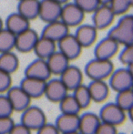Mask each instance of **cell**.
I'll return each instance as SVG.
<instances>
[{"label":"cell","mask_w":133,"mask_h":134,"mask_svg":"<svg viewBox=\"0 0 133 134\" xmlns=\"http://www.w3.org/2000/svg\"><path fill=\"white\" fill-rule=\"evenodd\" d=\"M74 35L82 48H89L96 41L98 29L92 24H80L78 26Z\"/></svg>","instance_id":"cell-16"},{"label":"cell","mask_w":133,"mask_h":134,"mask_svg":"<svg viewBox=\"0 0 133 134\" xmlns=\"http://www.w3.org/2000/svg\"><path fill=\"white\" fill-rule=\"evenodd\" d=\"M78 122H79V116H78V114L61 113L56 119L55 125L61 134L78 131Z\"/></svg>","instance_id":"cell-19"},{"label":"cell","mask_w":133,"mask_h":134,"mask_svg":"<svg viewBox=\"0 0 133 134\" xmlns=\"http://www.w3.org/2000/svg\"><path fill=\"white\" fill-rule=\"evenodd\" d=\"M85 74L91 80H104L114 70V65L110 59L94 58L85 66Z\"/></svg>","instance_id":"cell-2"},{"label":"cell","mask_w":133,"mask_h":134,"mask_svg":"<svg viewBox=\"0 0 133 134\" xmlns=\"http://www.w3.org/2000/svg\"><path fill=\"white\" fill-rule=\"evenodd\" d=\"M39 0H18V12L31 21L38 18Z\"/></svg>","instance_id":"cell-25"},{"label":"cell","mask_w":133,"mask_h":134,"mask_svg":"<svg viewBox=\"0 0 133 134\" xmlns=\"http://www.w3.org/2000/svg\"><path fill=\"white\" fill-rule=\"evenodd\" d=\"M3 27H4V21H3V19L0 18V30H1Z\"/></svg>","instance_id":"cell-44"},{"label":"cell","mask_w":133,"mask_h":134,"mask_svg":"<svg viewBox=\"0 0 133 134\" xmlns=\"http://www.w3.org/2000/svg\"><path fill=\"white\" fill-rule=\"evenodd\" d=\"M131 88H132V90H133V85H132V87H131Z\"/></svg>","instance_id":"cell-48"},{"label":"cell","mask_w":133,"mask_h":134,"mask_svg":"<svg viewBox=\"0 0 133 134\" xmlns=\"http://www.w3.org/2000/svg\"><path fill=\"white\" fill-rule=\"evenodd\" d=\"M73 96L78 101L79 106L81 109H85V108L89 107V105L91 102V97L90 93L88 86L83 84H80L78 87H77L75 90H73Z\"/></svg>","instance_id":"cell-29"},{"label":"cell","mask_w":133,"mask_h":134,"mask_svg":"<svg viewBox=\"0 0 133 134\" xmlns=\"http://www.w3.org/2000/svg\"><path fill=\"white\" fill-rule=\"evenodd\" d=\"M128 115H129V118H130V120L133 122V106L128 110Z\"/></svg>","instance_id":"cell-40"},{"label":"cell","mask_w":133,"mask_h":134,"mask_svg":"<svg viewBox=\"0 0 133 134\" xmlns=\"http://www.w3.org/2000/svg\"><path fill=\"white\" fill-rule=\"evenodd\" d=\"M60 80L64 83L67 90H73L82 84L83 74L79 68L69 64L67 68L59 75Z\"/></svg>","instance_id":"cell-17"},{"label":"cell","mask_w":133,"mask_h":134,"mask_svg":"<svg viewBox=\"0 0 133 134\" xmlns=\"http://www.w3.org/2000/svg\"><path fill=\"white\" fill-rule=\"evenodd\" d=\"M51 75L47 60L39 58L30 62L25 69V77L48 80L50 79Z\"/></svg>","instance_id":"cell-14"},{"label":"cell","mask_w":133,"mask_h":134,"mask_svg":"<svg viewBox=\"0 0 133 134\" xmlns=\"http://www.w3.org/2000/svg\"></svg>","instance_id":"cell-50"},{"label":"cell","mask_w":133,"mask_h":134,"mask_svg":"<svg viewBox=\"0 0 133 134\" xmlns=\"http://www.w3.org/2000/svg\"><path fill=\"white\" fill-rule=\"evenodd\" d=\"M127 69H128V70L130 71V73L133 77V61L131 62V63L129 64V65H127Z\"/></svg>","instance_id":"cell-41"},{"label":"cell","mask_w":133,"mask_h":134,"mask_svg":"<svg viewBox=\"0 0 133 134\" xmlns=\"http://www.w3.org/2000/svg\"><path fill=\"white\" fill-rule=\"evenodd\" d=\"M95 134H118V131L116 129V126L105 122H100Z\"/></svg>","instance_id":"cell-37"},{"label":"cell","mask_w":133,"mask_h":134,"mask_svg":"<svg viewBox=\"0 0 133 134\" xmlns=\"http://www.w3.org/2000/svg\"><path fill=\"white\" fill-rule=\"evenodd\" d=\"M12 85L11 74L0 69V93L7 92Z\"/></svg>","instance_id":"cell-35"},{"label":"cell","mask_w":133,"mask_h":134,"mask_svg":"<svg viewBox=\"0 0 133 134\" xmlns=\"http://www.w3.org/2000/svg\"><path fill=\"white\" fill-rule=\"evenodd\" d=\"M67 91L60 79H52L47 80L44 95L51 102H59L67 94Z\"/></svg>","instance_id":"cell-13"},{"label":"cell","mask_w":133,"mask_h":134,"mask_svg":"<svg viewBox=\"0 0 133 134\" xmlns=\"http://www.w3.org/2000/svg\"><path fill=\"white\" fill-rule=\"evenodd\" d=\"M61 134H81L78 131H72V132H67V133H61Z\"/></svg>","instance_id":"cell-45"},{"label":"cell","mask_w":133,"mask_h":134,"mask_svg":"<svg viewBox=\"0 0 133 134\" xmlns=\"http://www.w3.org/2000/svg\"><path fill=\"white\" fill-rule=\"evenodd\" d=\"M59 50L65 55L69 60H74L80 56L82 47L76 38L74 34H67L60 40L57 42Z\"/></svg>","instance_id":"cell-6"},{"label":"cell","mask_w":133,"mask_h":134,"mask_svg":"<svg viewBox=\"0 0 133 134\" xmlns=\"http://www.w3.org/2000/svg\"><path fill=\"white\" fill-rule=\"evenodd\" d=\"M59 109L61 113L67 114H78L81 108L73 95L67 94L60 101H59Z\"/></svg>","instance_id":"cell-28"},{"label":"cell","mask_w":133,"mask_h":134,"mask_svg":"<svg viewBox=\"0 0 133 134\" xmlns=\"http://www.w3.org/2000/svg\"><path fill=\"white\" fill-rule=\"evenodd\" d=\"M75 4L86 13H92L100 5L99 0H74Z\"/></svg>","instance_id":"cell-33"},{"label":"cell","mask_w":133,"mask_h":134,"mask_svg":"<svg viewBox=\"0 0 133 134\" xmlns=\"http://www.w3.org/2000/svg\"><path fill=\"white\" fill-rule=\"evenodd\" d=\"M116 104H118L123 110L128 111L133 106V90L132 88L119 91L117 94L115 100Z\"/></svg>","instance_id":"cell-30"},{"label":"cell","mask_w":133,"mask_h":134,"mask_svg":"<svg viewBox=\"0 0 133 134\" xmlns=\"http://www.w3.org/2000/svg\"><path fill=\"white\" fill-rule=\"evenodd\" d=\"M19 67V59L13 51L0 53V69L12 74Z\"/></svg>","instance_id":"cell-26"},{"label":"cell","mask_w":133,"mask_h":134,"mask_svg":"<svg viewBox=\"0 0 133 134\" xmlns=\"http://www.w3.org/2000/svg\"><path fill=\"white\" fill-rule=\"evenodd\" d=\"M46 82L47 80L30 78V77H24L19 86L25 90V92L31 99H37L44 95Z\"/></svg>","instance_id":"cell-18"},{"label":"cell","mask_w":133,"mask_h":134,"mask_svg":"<svg viewBox=\"0 0 133 134\" xmlns=\"http://www.w3.org/2000/svg\"><path fill=\"white\" fill-rule=\"evenodd\" d=\"M7 97L8 98L14 111L18 112H22L27 109L30 105L32 99L20 86H11L7 91Z\"/></svg>","instance_id":"cell-8"},{"label":"cell","mask_w":133,"mask_h":134,"mask_svg":"<svg viewBox=\"0 0 133 134\" xmlns=\"http://www.w3.org/2000/svg\"><path fill=\"white\" fill-rule=\"evenodd\" d=\"M37 134H60L57 128L56 127L55 124L52 123H46L43 126H41L38 130H37Z\"/></svg>","instance_id":"cell-38"},{"label":"cell","mask_w":133,"mask_h":134,"mask_svg":"<svg viewBox=\"0 0 133 134\" xmlns=\"http://www.w3.org/2000/svg\"><path fill=\"white\" fill-rule=\"evenodd\" d=\"M99 1H100V5H108V3H109L111 0H99Z\"/></svg>","instance_id":"cell-42"},{"label":"cell","mask_w":133,"mask_h":134,"mask_svg":"<svg viewBox=\"0 0 133 134\" xmlns=\"http://www.w3.org/2000/svg\"><path fill=\"white\" fill-rule=\"evenodd\" d=\"M107 36L123 46L133 43V15H122L117 24L108 30Z\"/></svg>","instance_id":"cell-1"},{"label":"cell","mask_w":133,"mask_h":134,"mask_svg":"<svg viewBox=\"0 0 133 134\" xmlns=\"http://www.w3.org/2000/svg\"><path fill=\"white\" fill-rule=\"evenodd\" d=\"M20 122L30 131H37L47 122V117L41 108L29 105L22 111Z\"/></svg>","instance_id":"cell-3"},{"label":"cell","mask_w":133,"mask_h":134,"mask_svg":"<svg viewBox=\"0 0 133 134\" xmlns=\"http://www.w3.org/2000/svg\"><path fill=\"white\" fill-rule=\"evenodd\" d=\"M8 134H31V131L24 124L19 122V123H15L13 125Z\"/></svg>","instance_id":"cell-39"},{"label":"cell","mask_w":133,"mask_h":134,"mask_svg":"<svg viewBox=\"0 0 133 134\" xmlns=\"http://www.w3.org/2000/svg\"><path fill=\"white\" fill-rule=\"evenodd\" d=\"M122 48L119 55V60L123 65L127 66L133 61V43L129 45L123 46Z\"/></svg>","instance_id":"cell-32"},{"label":"cell","mask_w":133,"mask_h":134,"mask_svg":"<svg viewBox=\"0 0 133 134\" xmlns=\"http://www.w3.org/2000/svg\"><path fill=\"white\" fill-rule=\"evenodd\" d=\"M14 124L15 122L11 116L0 117V134H8Z\"/></svg>","instance_id":"cell-36"},{"label":"cell","mask_w":133,"mask_h":134,"mask_svg":"<svg viewBox=\"0 0 133 134\" xmlns=\"http://www.w3.org/2000/svg\"><path fill=\"white\" fill-rule=\"evenodd\" d=\"M46 60L51 74L57 75V76H59L67 69V66L69 65V61H70L59 50H56Z\"/></svg>","instance_id":"cell-22"},{"label":"cell","mask_w":133,"mask_h":134,"mask_svg":"<svg viewBox=\"0 0 133 134\" xmlns=\"http://www.w3.org/2000/svg\"><path fill=\"white\" fill-rule=\"evenodd\" d=\"M108 5L112 9L115 16H121L128 12L130 8V5L129 0H111L108 3Z\"/></svg>","instance_id":"cell-31"},{"label":"cell","mask_w":133,"mask_h":134,"mask_svg":"<svg viewBox=\"0 0 133 134\" xmlns=\"http://www.w3.org/2000/svg\"><path fill=\"white\" fill-rule=\"evenodd\" d=\"M101 120L94 112H86L79 116L78 131L81 134H95Z\"/></svg>","instance_id":"cell-20"},{"label":"cell","mask_w":133,"mask_h":134,"mask_svg":"<svg viewBox=\"0 0 133 134\" xmlns=\"http://www.w3.org/2000/svg\"><path fill=\"white\" fill-rule=\"evenodd\" d=\"M39 35L35 29L28 27L23 32L16 35L15 48L21 53H28L33 51V48L37 43Z\"/></svg>","instance_id":"cell-11"},{"label":"cell","mask_w":133,"mask_h":134,"mask_svg":"<svg viewBox=\"0 0 133 134\" xmlns=\"http://www.w3.org/2000/svg\"><path fill=\"white\" fill-rule=\"evenodd\" d=\"M115 14L108 5H100L92 12V25L98 30L108 27L114 21Z\"/></svg>","instance_id":"cell-10"},{"label":"cell","mask_w":133,"mask_h":134,"mask_svg":"<svg viewBox=\"0 0 133 134\" xmlns=\"http://www.w3.org/2000/svg\"><path fill=\"white\" fill-rule=\"evenodd\" d=\"M118 134H125V133H118Z\"/></svg>","instance_id":"cell-47"},{"label":"cell","mask_w":133,"mask_h":134,"mask_svg":"<svg viewBox=\"0 0 133 134\" xmlns=\"http://www.w3.org/2000/svg\"><path fill=\"white\" fill-rule=\"evenodd\" d=\"M68 33L69 27L62 20L57 19L55 21L46 23V26L43 27L40 36L48 37L55 42H57Z\"/></svg>","instance_id":"cell-15"},{"label":"cell","mask_w":133,"mask_h":134,"mask_svg":"<svg viewBox=\"0 0 133 134\" xmlns=\"http://www.w3.org/2000/svg\"><path fill=\"white\" fill-rule=\"evenodd\" d=\"M56 50H57V42L48 37H42V36H39L33 48V51L35 52L36 56L43 59H47Z\"/></svg>","instance_id":"cell-23"},{"label":"cell","mask_w":133,"mask_h":134,"mask_svg":"<svg viewBox=\"0 0 133 134\" xmlns=\"http://www.w3.org/2000/svg\"><path fill=\"white\" fill-rule=\"evenodd\" d=\"M99 117L101 122L117 126L124 121L126 114L125 110H123L119 105L116 104V102H109L101 108Z\"/></svg>","instance_id":"cell-5"},{"label":"cell","mask_w":133,"mask_h":134,"mask_svg":"<svg viewBox=\"0 0 133 134\" xmlns=\"http://www.w3.org/2000/svg\"><path fill=\"white\" fill-rule=\"evenodd\" d=\"M62 5L54 0H39L38 18L45 23L60 18Z\"/></svg>","instance_id":"cell-9"},{"label":"cell","mask_w":133,"mask_h":134,"mask_svg":"<svg viewBox=\"0 0 133 134\" xmlns=\"http://www.w3.org/2000/svg\"><path fill=\"white\" fill-rule=\"evenodd\" d=\"M129 2H130V7H133V0H129Z\"/></svg>","instance_id":"cell-46"},{"label":"cell","mask_w":133,"mask_h":134,"mask_svg":"<svg viewBox=\"0 0 133 134\" xmlns=\"http://www.w3.org/2000/svg\"><path fill=\"white\" fill-rule=\"evenodd\" d=\"M132 134H133V132H132Z\"/></svg>","instance_id":"cell-49"},{"label":"cell","mask_w":133,"mask_h":134,"mask_svg":"<svg viewBox=\"0 0 133 134\" xmlns=\"http://www.w3.org/2000/svg\"><path fill=\"white\" fill-rule=\"evenodd\" d=\"M29 22L30 21L27 18H26L25 16H23L16 11L15 13H11L7 18L4 24L5 26V28L10 30L15 35H18V34L23 32L24 30L30 27Z\"/></svg>","instance_id":"cell-21"},{"label":"cell","mask_w":133,"mask_h":134,"mask_svg":"<svg viewBox=\"0 0 133 134\" xmlns=\"http://www.w3.org/2000/svg\"><path fill=\"white\" fill-rule=\"evenodd\" d=\"M91 100L97 103L104 101L109 94V86L104 80H91L88 86Z\"/></svg>","instance_id":"cell-24"},{"label":"cell","mask_w":133,"mask_h":134,"mask_svg":"<svg viewBox=\"0 0 133 134\" xmlns=\"http://www.w3.org/2000/svg\"><path fill=\"white\" fill-rule=\"evenodd\" d=\"M54 1H56V2H57V3L61 4V5H63V4L67 3V2H68L69 0H54Z\"/></svg>","instance_id":"cell-43"},{"label":"cell","mask_w":133,"mask_h":134,"mask_svg":"<svg viewBox=\"0 0 133 134\" xmlns=\"http://www.w3.org/2000/svg\"><path fill=\"white\" fill-rule=\"evenodd\" d=\"M14 111L7 95H0V117L11 116Z\"/></svg>","instance_id":"cell-34"},{"label":"cell","mask_w":133,"mask_h":134,"mask_svg":"<svg viewBox=\"0 0 133 134\" xmlns=\"http://www.w3.org/2000/svg\"><path fill=\"white\" fill-rule=\"evenodd\" d=\"M85 18V12L74 2H67L63 4L59 19L62 20L68 27H78L82 24Z\"/></svg>","instance_id":"cell-4"},{"label":"cell","mask_w":133,"mask_h":134,"mask_svg":"<svg viewBox=\"0 0 133 134\" xmlns=\"http://www.w3.org/2000/svg\"><path fill=\"white\" fill-rule=\"evenodd\" d=\"M15 43L16 35L7 28H2L0 30V53L12 51L15 48Z\"/></svg>","instance_id":"cell-27"},{"label":"cell","mask_w":133,"mask_h":134,"mask_svg":"<svg viewBox=\"0 0 133 134\" xmlns=\"http://www.w3.org/2000/svg\"><path fill=\"white\" fill-rule=\"evenodd\" d=\"M119 44L107 36L99 41L94 48V57L101 59H111L119 51Z\"/></svg>","instance_id":"cell-12"},{"label":"cell","mask_w":133,"mask_h":134,"mask_svg":"<svg viewBox=\"0 0 133 134\" xmlns=\"http://www.w3.org/2000/svg\"><path fill=\"white\" fill-rule=\"evenodd\" d=\"M108 86L116 92L130 88L133 85V77L127 68H120L110 74Z\"/></svg>","instance_id":"cell-7"}]
</instances>
